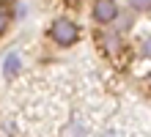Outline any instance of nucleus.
<instances>
[{
  "instance_id": "nucleus-2",
  "label": "nucleus",
  "mask_w": 151,
  "mask_h": 137,
  "mask_svg": "<svg viewBox=\"0 0 151 137\" xmlns=\"http://www.w3.org/2000/svg\"><path fill=\"white\" fill-rule=\"evenodd\" d=\"M96 47H99V52L104 55L107 60H121V55L127 52V41H124V36L118 30H96L93 36Z\"/></svg>"
},
{
  "instance_id": "nucleus-5",
  "label": "nucleus",
  "mask_w": 151,
  "mask_h": 137,
  "mask_svg": "<svg viewBox=\"0 0 151 137\" xmlns=\"http://www.w3.org/2000/svg\"><path fill=\"white\" fill-rule=\"evenodd\" d=\"M11 22H14V8L6 6L3 0H0V36H3L8 27H11Z\"/></svg>"
},
{
  "instance_id": "nucleus-3",
  "label": "nucleus",
  "mask_w": 151,
  "mask_h": 137,
  "mask_svg": "<svg viewBox=\"0 0 151 137\" xmlns=\"http://www.w3.org/2000/svg\"><path fill=\"white\" fill-rule=\"evenodd\" d=\"M118 16H121V11H118V3L115 0H93L91 3V19L96 25L107 27L113 22H118Z\"/></svg>"
},
{
  "instance_id": "nucleus-6",
  "label": "nucleus",
  "mask_w": 151,
  "mask_h": 137,
  "mask_svg": "<svg viewBox=\"0 0 151 137\" xmlns=\"http://www.w3.org/2000/svg\"><path fill=\"white\" fill-rule=\"evenodd\" d=\"M129 6L135 11H151V0H129Z\"/></svg>"
},
{
  "instance_id": "nucleus-7",
  "label": "nucleus",
  "mask_w": 151,
  "mask_h": 137,
  "mask_svg": "<svg viewBox=\"0 0 151 137\" xmlns=\"http://www.w3.org/2000/svg\"><path fill=\"white\" fill-rule=\"evenodd\" d=\"M140 49H143V55H146V58H151V36H146V39H143Z\"/></svg>"
},
{
  "instance_id": "nucleus-4",
  "label": "nucleus",
  "mask_w": 151,
  "mask_h": 137,
  "mask_svg": "<svg viewBox=\"0 0 151 137\" xmlns=\"http://www.w3.org/2000/svg\"><path fill=\"white\" fill-rule=\"evenodd\" d=\"M19 55H17V52H11V55H6V60H3V74H6V80H14L17 74H19Z\"/></svg>"
},
{
  "instance_id": "nucleus-9",
  "label": "nucleus",
  "mask_w": 151,
  "mask_h": 137,
  "mask_svg": "<svg viewBox=\"0 0 151 137\" xmlns=\"http://www.w3.org/2000/svg\"><path fill=\"white\" fill-rule=\"evenodd\" d=\"M148 80H151V77H148Z\"/></svg>"
},
{
  "instance_id": "nucleus-8",
  "label": "nucleus",
  "mask_w": 151,
  "mask_h": 137,
  "mask_svg": "<svg viewBox=\"0 0 151 137\" xmlns=\"http://www.w3.org/2000/svg\"><path fill=\"white\" fill-rule=\"evenodd\" d=\"M66 3H80V0H66Z\"/></svg>"
},
{
  "instance_id": "nucleus-1",
  "label": "nucleus",
  "mask_w": 151,
  "mask_h": 137,
  "mask_svg": "<svg viewBox=\"0 0 151 137\" xmlns=\"http://www.w3.org/2000/svg\"><path fill=\"white\" fill-rule=\"evenodd\" d=\"M47 36L58 47H74L80 41V36H83V30H80V25L72 16H55V19L50 22V27H47Z\"/></svg>"
}]
</instances>
